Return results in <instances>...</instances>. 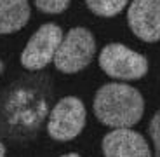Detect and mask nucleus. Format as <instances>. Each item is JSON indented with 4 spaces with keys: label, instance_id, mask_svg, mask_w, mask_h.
Segmentation results:
<instances>
[{
    "label": "nucleus",
    "instance_id": "6e6552de",
    "mask_svg": "<svg viewBox=\"0 0 160 157\" xmlns=\"http://www.w3.org/2000/svg\"><path fill=\"white\" fill-rule=\"evenodd\" d=\"M28 19V0H0V35L19 32Z\"/></svg>",
    "mask_w": 160,
    "mask_h": 157
},
{
    "label": "nucleus",
    "instance_id": "ddd939ff",
    "mask_svg": "<svg viewBox=\"0 0 160 157\" xmlns=\"http://www.w3.org/2000/svg\"><path fill=\"white\" fill-rule=\"evenodd\" d=\"M59 157H80V155L75 152H72V154H64V155H59Z\"/></svg>",
    "mask_w": 160,
    "mask_h": 157
},
{
    "label": "nucleus",
    "instance_id": "0eeeda50",
    "mask_svg": "<svg viewBox=\"0 0 160 157\" xmlns=\"http://www.w3.org/2000/svg\"><path fill=\"white\" fill-rule=\"evenodd\" d=\"M104 157H153L143 134L132 129H113L103 138Z\"/></svg>",
    "mask_w": 160,
    "mask_h": 157
},
{
    "label": "nucleus",
    "instance_id": "f03ea898",
    "mask_svg": "<svg viewBox=\"0 0 160 157\" xmlns=\"http://www.w3.org/2000/svg\"><path fill=\"white\" fill-rule=\"evenodd\" d=\"M94 54V35L84 26H75L64 35L54 58V66L63 73H77L91 63Z\"/></svg>",
    "mask_w": 160,
    "mask_h": 157
},
{
    "label": "nucleus",
    "instance_id": "4468645a",
    "mask_svg": "<svg viewBox=\"0 0 160 157\" xmlns=\"http://www.w3.org/2000/svg\"><path fill=\"white\" fill-rule=\"evenodd\" d=\"M2 72H4V63L0 61V75H2Z\"/></svg>",
    "mask_w": 160,
    "mask_h": 157
},
{
    "label": "nucleus",
    "instance_id": "9b49d317",
    "mask_svg": "<svg viewBox=\"0 0 160 157\" xmlns=\"http://www.w3.org/2000/svg\"><path fill=\"white\" fill-rule=\"evenodd\" d=\"M148 131L153 140V147H155V157H160V110L152 117Z\"/></svg>",
    "mask_w": 160,
    "mask_h": 157
},
{
    "label": "nucleus",
    "instance_id": "20e7f679",
    "mask_svg": "<svg viewBox=\"0 0 160 157\" xmlns=\"http://www.w3.org/2000/svg\"><path fill=\"white\" fill-rule=\"evenodd\" d=\"M85 126L84 101L75 96H64L54 105L47 122V133L56 141H70L77 138Z\"/></svg>",
    "mask_w": 160,
    "mask_h": 157
},
{
    "label": "nucleus",
    "instance_id": "f257e3e1",
    "mask_svg": "<svg viewBox=\"0 0 160 157\" xmlns=\"http://www.w3.org/2000/svg\"><path fill=\"white\" fill-rule=\"evenodd\" d=\"M92 107L101 124L115 129H129L141 121L144 100L136 87L112 82L98 89Z\"/></svg>",
    "mask_w": 160,
    "mask_h": 157
},
{
    "label": "nucleus",
    "instance_id": "423d86ee",
    "mask_svg": "<svg viewBox=\"0 0 160 157\" xmlns=\"http://www.w3.org/2000/svg\"><path fill=\"white\" fill-rule=\"evenodd\" d=\"M129 28L143 42L160 40V0H132L127 11Z\"/></svg>",
    "mask_w": 160,
    "mask_h": 157
},
{
    "label": "nucleus",
    "instance_id": "7ed1b4c3",
    "mask_svg": "<svg viewBox=\"0 0 160 157\" xmlns=\"http://www.w3.org/2000/svg\"><path fill=\"white\" fill-rule=\"evenodd\" d=\"M99 66L112 79L139 81L148 73V60L124 44H108L99 52Z\"/></svg>",
    "mask_w": 160,
    "mask_h": 157
},
{
    "label": "nucleus",
    "instance_id": "1a4fd4ad",
    "mask_svg": "<svg viewBox=\"0 0 160 157\" xmlns=\"http://www.w3.org/2000/svg\"><path fill=\"white\" fill-rule=\"evenodd\" d=\"M129 0H85L89 11L101 18H113L124 11Z\"/></svg>",
    "mask_w": 160,
    "mask_h": 157
},
{
    "label": "nucleus",
    "instance_id": "f8f14e48",
    "mask_svg": "<svg viewBox=\"0 0 160 157\" xmlns=\"http://www.w3.org/2000/svg\"><path fill=\"white\" fill-rule=\"evenodd\" d=\"M5 152H7V150H5V145L0 141V157H5Z\"/></svg>",
    "mask_w": 160,
    "mask_h": 157
},
{
    "label": "nucleus",
    "instance_id": "39448f33",
    "mask_svg": "<svg viewBox=\"0 0 160 157\" xmlns=\"http://www.w3.org/2000/svg\"><path fill=\"white\" fill-rule=\"evenodd\" d=\"M63 39H64L63 30L58 24L54 23L42 24L30 37L26 47L21 52V65L26 70H32V72L45 68L51 61H54Z\"/></svg>",
    "mask_w": 160,
    "mask_h": 157
},
{
    "label": "nucleus",
    "instance_id": "9d476101",
    "mask_svg": "<svg viewBox=\"0 0 160 157\" xmlns=\"http://www.w3.org/2000/svg\"><path fill=\"white\" fill-rule=\"evenodd\" d=\"M35 5L45 14H61L68 9L70 0H35Z\"/></svg>",
    "mask_w": 160,
    "mask_h": 157
}]
</instances>
